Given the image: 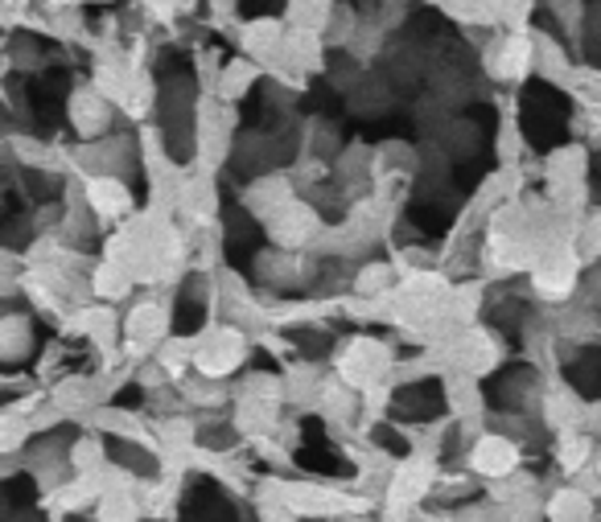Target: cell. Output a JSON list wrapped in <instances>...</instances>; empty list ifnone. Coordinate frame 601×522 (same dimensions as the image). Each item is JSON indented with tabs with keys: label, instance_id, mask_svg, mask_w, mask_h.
<instances>
[{
	"label": "cell",
	"instance_id": "6da1fadb",
	"mask_svg": "<svg viewBox=\"0 0 601 522\" xmlns=\"http://www.w3.org/2000/svg\"><path fill=\"white\" fill-rule=\"evenodd\" d=\"M474 465H478L482 473H507L511 465H516V453H511V444L498 437H486L474 449Z\"/></svg>",
	"mask_w": 601,
	"mask_h": 522
},
{
	"label": "cell",
	"instance_id": "7a4b0ae2",
	"mask_svg": "<svg viewBox=\"0 0 601 522\" xmlns=\"http://www.w3.org/2000/svg\"><path fill=\"white\" fill-rule=\"evenodd\" d=\"M552 522H589L593 510H589V498L585 494H556L552 498Z\"/></svg>",
	"mask_w": 601,
	"mask_h": 522
},
{
	"label": "cell",
	"instance_id": "3957f363",
	"mask_svg": "<svg viewBox=\"0 0 601 522\" xmlns=\"http://www.w3.org/2000/svg\"><path fill=\"white\" fill-rule=\"evenodd\" d=\"M18 522H37V519H34V514H21V519H18Z\"/></svg>",
	"mask_w": 601,
	"mask_h": 522
}]
</instances>
